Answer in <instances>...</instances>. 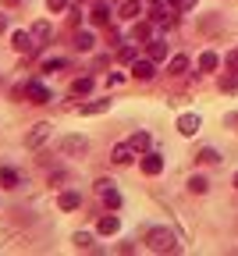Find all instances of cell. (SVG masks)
<instances>
[{"instance_id":"1","label":"cell","mask_w":238,"mask_h":256,"mask_svg":"<svg viewBox=\"0 0 238 256\" xmlns=\"http://www.w3.org/2000/svg\"><path fill=\"white\" fill-rule=\"evenodd\" d=\"M146 249L150 252H178V235L171 228H150L146 232Z\"/></svg>"},{"instance_id":"2","label":"cell","mask_w":238,"mask_h":256,"mask_svg":"<svg viewBox=\"0 0 238 256\" xmlns=\"http://www.w3.org/2000/svg\"><path fill=\"white\" fill-rule=\"evenodd\" d=\"M50 132H54V124H46V121H40L36 128H32V132L25 136V150H40L46 139H50Z\"/></svg>"},{"instance_id":"3","label":"cell","mask_w":238,"mask_h":256,"mask_svg":"<svg viewBox=\"0 0 238 256\" xmlns=\"http://www.w3.org/2000/svg\"><path fill=\"white\" fill-rule=\"evenodd\" d=\"M11 46H14L18 54H36V50H40V43L32 40V32H25V28H18L14 36H11Z\"/></svg>"},{"instance_id":"4","label":"cell","mask_w":238,"mask_h":256,"mask_svg":"<svg viewBox=\"0 0 238 256\" xmlns=\"http://www.w3.org/2000/svg\"><path fill=\"white\" fill-rule=\"evenodd\" d=\"M25 96H28L32 104H50V89H46L43 82H36V78L25 82Z\"/></svg>"},{"instance_id":"5","label":"cell","mask_w":238,"mask_h":256,"mask_svg":"<svg viewBox=\"0 0 238 256\" xmlns=\"http://www.w3.org/2000/svg\"><path fill=\"white\" fill-rule=\"evenodd\" d=\"M132 75L139 82H150L156 75V60H132Z\"/></svg>"},{"instance_id":"6","label":"cell","mask_w":238,"mask_h":256,"mask_svg":"<svg viewBox=\"0 0 238 256\" xmlns=\"http://www.w3.org/2000/svg\"><path fill=\"white\" fill-rule=\"evenodd\" d=\"M199 128H202L199 114H182V118H178V132H182V136H196Z\"/></svg>"},{"instance_id":"7","label":"cell","mask_w":238,"mask_h":256,"mask_svg":"<svg viewBox=\"0 0 238 256\" xmlns=\"http://www.w3.org/2000/svg\"><path fill=\"white\" fill-rule=\"evenodd\" d=\"M142 171L153 178V174H160L164 171V156L160 153H142Z\"/></svg>"},{"instance_id":"8","label":"cell","mask_w":238,"mask_h":256,"mask_svg":"<svg viewBox=\"0 0 238 256\" xmlns=\"http://www.w3.org/2000/svg\"><path fill=\"white\" fill-rule=\"evenodd\" d=\"M110 156H114V164H132V160H135V150H132V142H118Z\"/></svg>"},{"instance_id":"9","label":"cell","mask_w":238,"mask_h":256,"mask_svg":"<svg viewBox=\"0 0 238 256\" xmlns=\"http://www.w3.org/2000/svg\"><path fill=\"white\" fill-rule=\"evenodd\" d=\"M118 228H121V220H118L114 214L100 217V224H96V232H100V235H118Z\"/></svg>"},{"instance_id":"10","label":"cell","mask_w":238,"mask_h":256,"mask_svg":"<svg viewBox=\"0 0 238 256\" xmlns=\"http://www.w3.org/2000/svg\"><path fill=\"white\" fill-rule=\"evenodd\" d=\"M60 150H64V153H86V150H89V142H86L82 136H68V139L60 142Z\"/></svg>"},{"instance_id":"11","label":"cell","mask_w":238,"mask_h":256,"mask_svg":"<svg viewBox=\"0 0 238 256\" xmlns=\"http://www.w3.org/2000/svg\"><path fill=\"white\" fill-rule=\"evenodd\" d=\"M185 72H188V57L185 54H174L167 60V75H185Z\"/></svg>"},{"instance_id":"12","label":"cell","mask_w":238,"mask_h":256,"mask_svg":"<svg viewBox=\"0 0 238 256\" xmlns=\"http://www.w3.org/2000/svg\"><path fill=\"white\" fill-rule=\"evenodd\" d=\"M57 206H60V210H78V206H82V196H78V192H60V196H57Z\"/></svg>"},{"instance_id":"13","label":"cell","mask_w":238,"mask_h":256,"mask_svg":"<svg viewBox=\"0 0 238 256\" xmlns=\"http://www.w3.org/2000/svg\"><path fill=\"white\" fill-rule=\"evenodd\" d=\"M118 14L132 22V18H139V14H142V4H139V0H124V4L118 8Z\"/></svg>"},{"instance_id":"14","label":"cell","mask_w":238,"mask_h":256,"mask_svg":"<svg viewBox=\"0 0 238 256\" xmlns=\"http://www.w3.org/2000/svg\"><path fill=\"white\" fill-rule=\"evenodd\" d=\"M89 18H92V25H110V8L107 4H96Z\"/></svg>"},{"instance_id":"15","label":"cell","mask_w":238,"mask_h":256,"mask_svg":"<svg viewBox=\"0 0 238 256\" xmlns=\"http://www.w3.org/2000/svg\"><path fill=\"white\" fill-rule=\"evenodd\" d=\"M32 40L43 46V43L50 40V22H36V25H32Z\"/></svg>"},{"instance_id":"16","label":"cell","mask_w":238,"mask_h":256,"mask_svg":"<svg viewBox=\"0 0 238 256\" xmlns=\"http://www.w3.org/2000/svg\"><path fill=\"white\" fill-rule=\"evenodd\" d=\"M72 92H75V96H89V92H92V78H89V75L75 78V82H72Z\"/></svg>"},{"instance_id":"17","label":"cell","mask_w":238,"mask_h":256,"mask_svg":"<svg viewBox=\"0 0 238 256\" xmlns=\"http://www.w3.org/2000/svg\"><path fill=\"white\" fill-rule=\"evenodd\" d=\"M128 142H132V150H135V153H146V150H150V132H135Z\"/></svg>"},{"instance_id":"18","label":"cell","mask_w":238,"mask_h":256,"mask_svg":"<svg viewBox=\"0 0 238 256\" xmlns=\"http://www.w3.org/2000/svg\"><path fill=\"white\" fill-rule=\"evenodd\" d=\"M217 64H220V57H217L214 50H206V54H202V57H199V72H214V68H217Z\"/></svg>"},{"instance_id":"19","label":"cell","mask_w":238,"mask_h":256,"mask_svg":"<svg viewBox=\"0 0 238 256\" xmlns=\"http://www.w3.org/2000/svg\"><path fill=\"white\" fill-rule=\"evenodd\" d=\"M150 60H167V46H164V40H150Z\"/></svg>"},{"instance_id":"20","label":"cell","mask_w":238,"mask_h":256,"mask_svg":"<svg viewBox=\"0 0 238 256\" xmlns=\"http://www.w3.org/2000/svg\"><path fill=\"white\" fill-rule=\"evenodd\" d=\"M206 188H210V182L202 178V174H192V178H188V192H196V196H202V192H206Z\"/></svg>"},{"instance_id":"21","label":"cell","mask_w":238,"mask_h":256,"mask_svg":"<svg viewBox=\"0 0 238 256\" xmlns=\"http://www.w3.org/2000/svg\"><path fill=\"white\" fill-rule=\"evenodd\" d=\"M110 110V100H92V104H82V114H104Z\"/></svg>"},{"instance_id":"22","label":"cell","mask_w":238,"mask_h":256,"mask_svg":"<svg viewBox=\"0 0 238 256\" xmlns=\"http://www.w3.org/2000/svg\"><path fill=\"white\" fill-rule=\"evenodd\" d=\"M0 185L18 188V171H11V168H0Z\"/></svg>"},{"instance_id":"23","label":"cell","mask_w":238,"mask_h":256,"mask_svg":"<svg viewBox=\"0 0 238 256\" xmlns=\"http://www.w3.org/2000/svg\"><path fill=\"white\" fill-rule=\"evenodd\" d=\"M92 32H78V36H75V50H92Z\"/></svg>"},{"instance_id":"24","label":"cell","mask_w":238,"mask_h":256,"mask_svg":"<svg viewBox=\"0 0 238 256\" xmlns=\"http://www.w3.org/2000/svg\"><path fill=\"white\" fill-rule=\"evenodd\" d=\"M150 36H153V28H150L146 22L135 25V43H150Z\"/></svg>"},{"instance_id":"25","label":"cell","mask_w":238,"mask_h":256,"mask_svg":"<svg viewBox=\"0 0 238 256\" xmlns=\"http://www.w3.org/2000/svg\"><path fill=\"white\" fill-rule=\"evenodd\" d=\"M104 203H107V210H118V206H121V196H118V188H107V192H104Z\"/></svg>"},{"instance_id":"26","label":"cell","mask_w":238,"mask_h":256,"mask_svg":"<svg viewBox=\"0 0 238 256\" xmlns=\"http://www.w3.org/2000/svg\"><path fill=\"white\" fill-rule=\"evenodd\" d=\"M220 89L224 92H238V75H224L220 78Z\"/></svg>"},{"instance_id":"27","label":"cell","mask_w":238,"mask_h":256,"mask_svg":"<svg viewBox=\"0 0 238 256\" xmlns=\"http://www.w3.org/2000/svg\"><path fill=\"white\" fill-rule=\"evenodd\" d=\"M199 160H202V164H217V160H220V153L206 146V150H202V153H199Z\"/></svg>"},{"instance_id":"28","label":"cell","mask_w":238,"mask_h":256,"mask_svg":"<svg viewBox=\"0 0 238 256\" xmlns=\"http://www.w3.org/2000/svg\"><path fill=\"white\" fill-rule=\"evenodd\" d=\"M89 246H92V235L89 232H78L75 235V249H89Z\"/></svg>"},{"instance_id":"29","label":"cell","mask_w":238,"mask_h":256,"mask_svg":"<svg viewBox=\"0 0 238 256\" xmlns=\"http://www.w3.org/2000/svg\"><path fill=\"white\" fill-rule=\"evenodd\" d=\"M64 57H50V60H43V72H57V68H64Z\"/></svg>"},{"instance_id":"30","label":"cell","mask_w":238,"mask_h":256,"mask_svg":"<svg viewBox=\"0 0 238 256\" xmlns=\"http://www.w3.org/2000/svg\"><path fill=\"white\" fill-rule=\"evenodd\" d=\"M224 60H228V68H231V72H238V46H234V50H231Z\"/></svg>"},{"instance_id":"31","label":"cell","mask_w":238,"mask_h":256,"mask_svg":"<svg viewBox=\"0 0 238 256\" xmlns=\"http://www.w3.org/2000/svg\"><path fill=\"white\" fill-rule=\"evenodd\" d=\"M171 4H174L178 11H188V8H196V0H171Z\"/></svg>"},{"instance_id":"32","label":"cell","mask_w":238,"mask_h":256,"mask_svg":"<svg viewBox=\"0 0 238 256\" xmlns=\"http://www.w3.org/2000/svg\"><path fill=\"white\" fill-rule=\"evenodd\" d=\"M107 188H114V182H107V178H100V182H96V192H100V196H104Z\"/></svg>"},{"instance_id":"33","label":"cell","mask_w":238,"mask_h":256,"mask_svg":"<svg viewBox=\"0 0 238 256\" xmlns=\"http://www.w3.org/2000/svg\"><path fill=\"white\" fill-rule=\"evenodd\" d=\"M46 8H50V11H64V8H68V0H46Z\"/></svg>"},{"instance_id":"34","label":"cell","mask_w":238,"mask_h":256,"mask_svg":"<svg viewBox=\"0 0 238 256\" xmlns=\"http://www.w3.org/2000/svg\"><path fill=\"white\" fill-rule=\"evenodd\" d=\"M107 43H110V46H118V43H121V32H118V28H110V32H107Z\"/></svg>"},{"instance_id":"35","label":"cell","mask_w":238,"mask_h":256,"mask_svg":"<svg viewBox=\"0 0 238 256\" xmlns=\"http://www.w3.org/2000/svg\"><path fill=\"white\" fill-rule=\"evenodd\" d=\"M121 60H124V64L135 60V46H124V50H121Z\"/></svg>"},{"instance_id":"36","label":"cell","mask_w":238,"mask_h":256,"mask_svg":"<svg viewBox=\"0 0 238 256\" xmlns=\"http://www.w3.org/2000/svg\"><path fill=\"white\" fill-rule=\"evenodd\" d=\"M4 32H8V18H4V14H0V36H4Z\"/></svg>"},{"instance_id":"37","label":"cell","mask_w":238,"mask_h":256,"mask_svg":"<svg viewBox=\"0 0 238 256\" xmlns=\"http://www.w3.org/2000/svg\"><path fill=\"white\" fill-rule=\"evenodd\" d=\"M231 124H238V114H231Z\"/></svg>"},{"instance_id":"38","label":"cell","mask_w":238,"mask_h":256,"mask_svg":"<svg viewBox=\"0 0 238 256\" xmlns=\"http://www.w3.org/2000/svg\"><path fill=\"white\" fill-rule=\"evenodd\" d=\"M234 188H238V174H234Z\"/></svg>"},{"instance_id":"39","label":"cell","mask_w":238,"mask_h":256,"mask_svg":"<svg viewBox=\"0 0 238 256\" xmlns=\"http://www.w3.org/2000/svg\"><path fill=\"white\" fill-rule=\"evenodd\" d=\"M8 4H18V0H8Z\"/></svg>"}]
</instances>
